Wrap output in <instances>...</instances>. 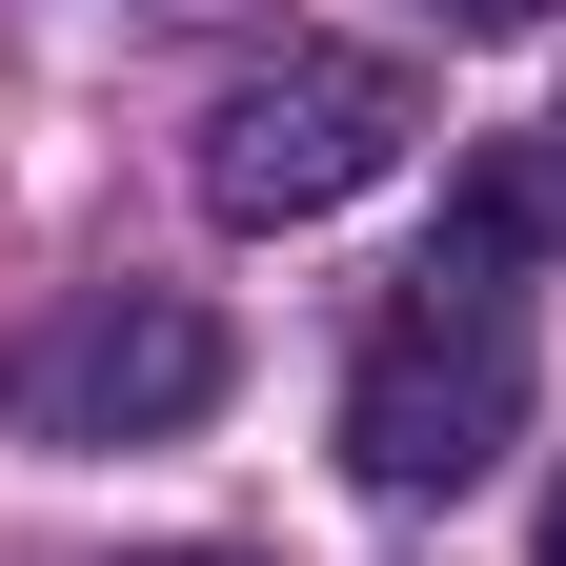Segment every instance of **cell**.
I'll use <instances>...</instances> for the list:
<instances>
[{
  "label": "cell",
  "instance_id": "cell-1",
  "mask_svg": "<svg viewBox=\"0 0 566 566\" xmlns=\"http://www.w3.org/2000/svg\"><path fill=\"white\" fill-rule=\"evenodd\" d=\"M506 424H526V324L485 304V283H424V304L365 324V365H344V465L365 485H485L506 465Z\"/></svg>",
  "mask_w": 566,
  "mask_h": 566
},
{
  "label": "cell",
  "instance_id": "cell-2",
  "mask_svg": "<svg viewBox=\"0 0 566 566\" xmlns=\"http://www.w3.org/2000/svg\"><path fill=\"white\" fill-rule=\"evenodd\" d=\"M385 163H405V61H365V41H283L202 102V202L223 223H324Z\"/></svg>",
  "mask_w": 566,
  "mask_h": 566
},
{
  "label": "cell",
  "instance_id": "cell-3",
  "mask_svg": "<svg viewBox=\"0 0 566 566\" xmlns=\"http://www.w3.org/2000/svg\"><path fill=\"white\" fill-rule=\"evenodd\" d=\"M202 405H223V324L142 304V283L21 324V365H0V424H21V446H182Z\"/></svg>",
  "mask_w": 566,
  "mask_h": 566
},
{
  "label": "cell",
  "instance_id": "cell-4",
  "mask_svg": "<svg viewBox=\"0 0 566 566\" xmlns=\"http://www.w3.org/2000/svg\"><path fill=\"white\" fill-rule=\"evenodd\" d=\"M526 243H546V182H526V163H465V202H446V243H424V283H485V304H506Z\"/></svg>",
  "mask_w": 566,
  "mask_h": 566
},
{
  "label": "cell",
  "instance_id": "cell-5",
  "mask_svg": "<svg viewBox=\"0 0 566 566\" xmlns=\"http://www.w3.org/2000/svg\"><path fill=\"white\" fill-rule=\"evenodd\" d=\"M142 566H243V546H142Z\"/></svg>",
  "mask_w": 566,
  "mask_h": 566
},
{
  "label": "cell",
  "instance_id": "cell-6",
  "mask_svg": "<svg viewBox=\"0 0 566 566\" xmlns=\"http://www.w3.org/2000/svg\"><path fill=\"white\" fill-rule=\"evenodd\" d=\"M546 566H566V485H546Z\"/></svg>",
  "mask_w": 566,
  "mask_h": 566
},
{
  "label": "cell",
  "instance_id": "cell-7",
  "mask_svg": "<svg viewBox=\"0 0 566 566\" xmlns=\"http://www.w3.org/2000/svg\"><path fill=\"white\" fill-rule=\"evenodd\" d=\"M465 21H506V0H465Z\"/></svg>",
  "mask_w": 566,
  "mask_h": 566
}]
</instances>
